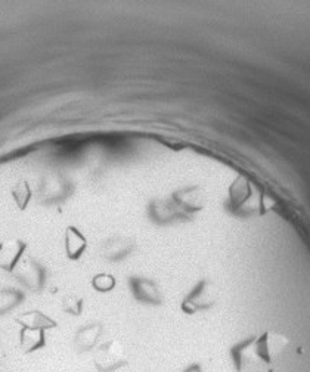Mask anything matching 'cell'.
<instances>
[{
	"instance_id": "cell-9",
	"label": "cell",
	"mask_w": 310,
	"mask_h": 372,
	"mask_svg": "<svg viewBox=\"0 0 310 372\" xmlns=\"http://www.w3.org/2000/svg\"><path fill=\"white\" fill-rule=\"evenodd\" d=\"M132 288L133 294L137 300L144 301V303H151V305H159L162 303V296H159V291L157 285L151 281L142 279V278H133L132 279Z\"/></svg>"
},
{
	"instance_id": "cell-8",
	"label": "cell",
	"mask_w": 310,
	"mask_h": 372,
	"mask_svg": "<svg viewBox=\"0 0 310 372\" xmlns=\"http://www.w3.org/2000/svg\"><path fill=\"white\" fill-rule=\"evenodd\" d=\"M102 334V325L101 324H92L83 327L82 329L77 331L76 338H74V344L78 351H91L95 349L99 337Z\"/></svg>"
},
{
	"instance_id": "cell-4",
	"label": "cell",
	"mask_w": 310,
	"mask_h": 372,
	"mask_svg": "<svg viewBox=\"0 0 310 372\" xmlns=\"http://www.w3.org/2000/svg\"><path fill=\"white\" fill-rule=\"evenodd\" d=\"M216 300V289L210 283H201L189 296L182 305L184 311L192 315L198 309H207L213 306Z\"/></svg>"
},
{
	"instance_id": "cell-2",
	"label": "cell",
	"mask_w": 310,
	"mask_h": 372,
	"mask_svg": "<svg viewBox=\"0 0 310 372\" xmlns=\"http://www.w3.org/2000/svg\"><path fill=\"white\" fill-rule=\"evenodd\" d=\"M289 344V338L276 331H267L262 337L256 338V350L260 364L272 365L281 358Z\"/></svg>"
},
{
	"instance_id": "cell-13",
	"label": "cell",
	"mask_w": 310,
	"mask_h": 372,
	"mask_svg": "<svg viewBox=\"0 0 310 372\" xmlns=\"http://www.w3.org/2000/svg\"><path fill=\"white\" fill-rule=\"evenodd\" d=\"M24 300L23 293L16 289H2L0 291V315H5L6 311L12 310Z\"/></svg>"
},
{
	"instance_id": "cell-10",
	"label": "cell",
	"mask_w": 310,
	"mask_h": 372,
	"mask_svg": "<svg viewBox=\"0 0 310 372\" xmlns=\"http://www.w3.org/2000/svg\"><path fill=\"white\" fill-rule=\"evenodd\" d=\"M85 248H86V239L82 234H80V230L73 226L67 228L65 251H67L68 259H71V260L80 259L83 254Z\"/></svg>"
},
{
	"instance_id": "cell-11",
	"label": "cell",
	"mask_w": 310,
	"mask_h": 372,
	"mask_svg": "<svg viewBox=\"0 0 310 372\" xmlns=\"http://www.w3.org/2000/svg\"><path fill=\"white\" fill-rule=\"evenodd\" d=\"M16 322L21 327H32V328H42V329H52L58 324L54 319L40 314V311H27V314L16 318Z\"/></svg>"
},
{
	"instance_id": "cell-15",
	"label": "cell",
	"mask_w": 310,
	"mask_h": 372,
	"mask_svg": "<svg viewBox=\"0 0 310 372\" xmlns=\"http://www.w3.org/2000/svg\"><path fill=\"white\" fill-rule=\"evenodd\" d=\"M82 306H83L82 298H78L76 296H68L64 300V310L71 315L77 316V315L82 314Z\"/></svg>"
},
{
	"instance_id": "cell-14",
	"label": "cell",
	"mask_w": 310,
	"mask_h": 372,
	"mask_svg": "<svg viewBox=\"0 0 310 372\" xmlns=\"http://www.w3.org/2000/svg\"><path fill=\"white\" fill-rule=\"evenodd\" d=\"M93 287L98 289V291H109L113 289L114 285H115V279L114 276L111 275H107V274H102V275H98L95 276L93 279Z\"/></svg>"
},
{
	"instance_id": "cell-1",
	"label": "cell",
	"mask_w": 310,
	"mask_h": 372,
	"mask_svg": "<svg viewBox=\"0 0 310 372\" xmlns=\"http://www.w3.org/2000/svg\"><path fill=\"white\" fill-rule=\"evenodd\" d=\"M93 362L98 372H114L129 364L126 349L118 340H109L99 346L93 353Z\"/></svg>"
},
{
	"instance_id": "cell-12",
	"label": "cell",
	"mask_w": 310,
	"mask_h": 372,
	"mask_svg": "<svg viewBox=\"0 0 310 372\" xmlns=\"http://www.w3.org/2000/svg\"><path fill=\"white\" fill-rule=\"evenodd\" d=\"M133 248V243L124 238H115L108 241L104 248V254L109 260H120L126 257Z\"/></svg>"
},
{
	"instance_id": "cell-16",
	"label": "cell",
	"mask_w": 310,
	"mask_h": 372,
	"mask_svg": "<svg viewBox=\"0 0 310 372\" xmlns=\"http://www.w3.org/2000/svg\"><path fill=\"white\" fill-rule=\"evenodd\" d=\"M184 372H203V369L199 364H192V365H189Z\"/></svg>"
},
{
	"instance_id": "cell-6",
	"label": "cell",
	"mask_w": 310,
	"mask_h": 372,
	"mask_svg": "<svg viewBox=\"0 0 310 372\" xmlns=\"http://www.w3.org/2000/svg\"><path fill=\"white\" fill-rule=\"evenodd\" d=\"M25 247L24 241L19 239L5 241L0 244V267L8 270V272H12L18 261L23 259Z\"/></svg>"
},
{
	"instance_id": "cell-7",
	"label": "cell",
	"mask_w": 310,
	"mask_h": 372,
	"mask_svg": "<svg viewBox=\"0 0 310 372\" xmlns=\"http://www.w3.org/2000/svg\"><path fill=\"white\" fill-rule=\"evenodd\" d=\"M46 346L45 329L42 328H32V327H21L19 333V347L24 355L34 353L37 350H42Z\"/></svg>"
},
{
	"instance_id": "cell-5",
	"label": "cell",
	"mask_w": 310,
	"mask_h": 372,
	"mask_svg": "<svg viewBox=\"0 0 310 372\" xmlns=\"http://www.w3.org/2000/svg\"><path fill=\"white\" fill-rule=\"evenodd\" d=\"M231 355L238 372H243L245 368L254 364H260V359L256 350V338H248L243 343L232 347Z\"/></svg>"
},
{
	"instance_id": "cell-3",
	"label": "cell",
	"mask_w": 310,
	"mask_h": 372,
	"mask_svg": "<svg viewBox=\"0 0 310 372\" xmlns=\"http://www.w3.org/2000/svg\"><path fill=\"white\" fill-rule=\"evenodd\" d=\"M15 276L18 281L32 291H40L45 287V270L32 257H24L15 266Z\"/></svg>"
}]
</instances>
